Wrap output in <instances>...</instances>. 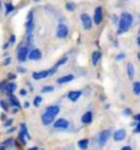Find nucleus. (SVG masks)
<instances>
[{
	"instance_id": "obj_1",
	"label": "nucleus",
	"mask_w": 140,
	"mask_h": 150,
	"mask_svg": "<svg viewBox=\"0 0 140 150\" xmlns=\"http://www.w3.org/2000/svg\"><path fill=\"white\" fill-rule=\"evenodd\" d=\"M133 15L129 14V12H122V15L119 17V22H118V31L117 33L118 35H123L124 32H127L133 25Z\"/></svg>"
},
{
	"instance_id": "obj_2",
	"label": "nucleus",
	"mask_w": 140,
	"mask_h": 150,
	"mask_svg": "<svg viewBox=\"0 0 140 150\" xmlns=\"http://www.w3.org/2000/svg\"><path fill=\"white\" fill-rule=\"evenodd\" d=\"M57 69H58V68H57V67H53L52 69H49V70L35 71V73L32 74V78H33L35 80H42V79H44V78H48L49 75H53V74L57 71Z\"/></svg>"
},
{
	"instance_id": "obj_3",
	"label": "nucleus",
	"mask_w": 140,
	"mask_h": 150,
	"mask_svg": "<svg viewBox=\"0 0 140 150\" xmlns=\"http://www.w3.org/2000/svg\"><path fill=\"white\" fill-rule=\"evenodd\" d=\"M30 54V48L28 46H21L17 49V59L20 62H25L27 60V57Z\"/></svg>"
},
{
	"instance_id": "obj_4",
	"label": "nucleus",
	"mask_w": 140,
	"mask_h": 150,
	"mask_svg": "<svg viewBox=\"0 0 140 150\" xmlns=\"http://www.w3.org/2000/svg\"><path fill=\"white\" fill-rule=\"evenodd\" d=\"M18 140L21 142V144H25V143H26V140L25 139H30V134H28V132H27V128H26V126H25V124L22 123L21 126H20V133H18Z\"/></svg>"
},
{
	"instance_id": "obj_5",
	"label": "nucleus",
	"mask_w": 140,
	"mask_h": 150,
	"mask_svg": "<svg viewBox=\"0 0 140 150\" xmlns=\"http://www.w3.org/2000/svg\"><path fill=\"white\" fill-rule=\"evenodd\" d=\"M68 33H69V28L66 25L59 23L58 27H57V37H58V38H65Z\"/></svg>"
},
{
	"instance_id": "obj_6",
	"label": "nucleus",
	"mask_w": 140,
	"mask_h": 150,
	"mask_svg": "<svg viewBox=\"0 0 140 150\" xmlns=\"http://www.w3.org/2000/svg\"><path fill=\"white\" fill-rule=\"evenodd\" d=\"M110 135H111L110 129H105V130H102V132L100 133V135H98V144H100V146H103L106 144L108 138H110Z\"/></svg>"
},
{
	"instance_id": "obj_7",
	"label": "nucleus",
	"mask_w": 140,
	"mask_h": 150,
	"mask_svg": "<svg viewBox=\"0 0 140 150\" xmlns=\"http://www.w3.org/2000/svg\"><path fill=\"white\" fill-rule=\"evenodd\" d=\"M103 20V11H102V8L101 6H97L95 9V14H93V22L96 25H100Z\"/></svg>"
},
{
	"instance_id": "obj_8",
	"label": "nucleus",
	"mask_w": 140,
	"mask_h": 150,
	"mask_svg": "<svg viewBox=\"0 0 140 150\" xmlns=\"http://www.w3.org/2000/svg\"><path fill=\"white\" fill-rule=\"evenodd\" d=\"M35 27V23H33V12L30 11L28 15H27V20H26V31L27 33H32Z\"/></svg>"
},
{
	"instance_id": "obj_9",
	"label": "nucleus",
	"mask_w": 140,
	"mask_h": 150,
	"mask_svg": "<svg viewBox=\"0 0 140 150\" xmlns=\"http://www.w3.org/2000/svg\"><path fill=\"white\" fill-rule=\"evenodd\" d=\"M81 22H82V26H84L85 30L88 31V30L92 28V20L87 14H82L81 15Z\"/></svg>"
},
{
	"instance_id": "obj_10",
	"label": "nucleus",
	"mask_w": 140,
	"mask_h": 150,
	"mask_svg": "<svg viewBox=\"0 0 140 150\" xmlns=\"http://www.w3.org/2000/svg\"><path fill=\"white\" fill-rule=\"evenodd\" d=\"M69 127V122L64 118H59L54 122V128L55 129H66Z\"/></svg>"
},
{
	"instance_id": "obj_11",
	"label": "nucleus",
	"mask_w": 140,
	"mask_h": 150,
	"mask_svg": "<svg viewBox=\"0 0 140 150\" xmlns=\"http://www.w3.org/2000/svg\"><path fill=\"white\" fill-rule=\"evenodd\" d=\"M125 137H127V132L124 129H118L114 132L113 134V139L116 140V142H122L125 139Z\"/></svg>"
},
{
	"instance_id": "obj_12",
	"label": "nucleus",
	"mask_w": 140,
	"mask_h": 150,
	"mask_svg": "<svg viewBox=\"0 0 140 150\" xmlns=\"http://www.w3.org/2000/svg\"><path fill=\"white\" fill-rule=\"evenodd\" d=\"M41 58H42V52L40 49H32L28 54V59H31V60H38Z\"/></svg>"
},
{
	"instance_id": "obj_13",
	"label": "nucleus",
	"mask_w": 140,
	"mask_h": 150,
	"mask_svg": "<svg viewBox=\"0 0 140 150\" xmlns=\"http://www.w3.org/2000/svg\"><path fill=\"white\" fill-rule=\"evenodd\" d=\"M44 112L55 117V116H58V115H59L60 108H59V106H49V107H47L46 110H44Z\"/></svg>"
},
{
	"instance_id": "obj_14",
	"label": "nucleus",
	"mask_w": 140,
	"mask_h": 150,
	"mask_svg": "<svg viewBox=\"0 0 140 150\" xmlns=\"http://www.w3.org/2000/svg\"><path fill=\"white\" fill-rule=\"evenodd\" d=\"M42 123L44 124V126H48V124H50L53 122L54 120V116L52 115H49V113H46V112H43V115H42Z\"/></svg>"
},
{
	"instance_id": "obj_15",
	"label": "nucleus",
	"mask_w": 140,
	"mask_h": 150,
	"mask_svg": "<svg viewBox=\"0 0 140 150\" xmlns=\"http://www.w3.org/2000/svg\"><path fill=\"white\" fill-rule=\"evenodd\" d=\"M80 96H81V91H70L68 93V98L70 100V101H73V102L78 101V100L80 98Z\"/></svg>"
},
{
	"instance_id": "obj_16",
	"label": "nucleus",
	"mask_w": 140,
	"mask_h": 150,
	"mask_svg": "<svg viewBox=\"0 0 140 150\" xmlns=\"http://www.w3.org/2000/svg\"><path fill=\"white\" fill-rule=\"evenodd\" d=\"M81 122L82 123H85V124H88V123H91L92 122V112H85L84 115H82L81 117Z\"/></svg>"
},
{
	"instance_id": "obj_17",
	"label": "nucleus",
	"mask_w": 140,
	"mask_h": 150,
	"mask_svg": "<svg viewBox=\"0 0 140 150\" xmlns=\"http://www.w3.org/2000/svg\"><path fill=\"white\" fill-rule=\"evenodd\" d=\"M74 79V75L69 74V75H65V76H62L59 79H57V83L58 84H65V83H69V81H71Z\"/></svg>"
},
{
	"instance_id": "obj_18",
	"label": "nucleus",
	"mask_w": 140,
	"mask_h": 150,
	"mask_svg": "<svg viewBox=\"0 0 140 150\" xmlns=\"http://www.w3.org/2000/svg\"><path fill=\"white\" fill-rule=\"evenodd\" d=\"M127 74H128V78L132 80V79H134V65H133L132 63H128V65H127Z\"/></svg>"
},
{
	"instance_id": "obj_19",
	"label": "nucleus",
	"mask_w": 140,
	"mask_h": 150,
	"mask_svg": "<svg viewBox=\"0 0 140 150\" xmlns=\"http://www.w3.org/2000/svg\"><path fill=\"white\" fill-rule=\"evenodd\" d=\"M100 59H101V52L100 51H95L92 53V64L93 65H97Z\"/></svg>"
},
{
	"instance_id": "obj_20",
	"label": "nucleus",
	"mask_w": 140,
	"mask_h": 150,
	"mask_svg": "<svg viewBox=\"0 0 140 150\" xmlns=\"http://www.w3.org/2000/svg\"><path fill=\"white\" fill-rule=\"evenodd\" d=\"M15 90H16V85L14 83H10V84H8L5 86V91H6L8 95H12V92H14Z\"/></svg>"
},
{
	"instance_id": "obj_21",
	"label": "nucleus",
	"mask_w": 140,
	"mask_h": 150,
	"mask_svg": "<svg viewBox=\"0 0 140 150\" xmlns=\"http://www.w3.org/2000/svg\"><path fill=\"white\" fill-rule=\"evenodd\" d=\"M78 146L81 149V150H86L87 148H88V139H81V140H79V143H78Z\"/></svg>"
},
{
	"instance_id": "obj_22",
	"label": "nucleus",
	"mask_w": 140,
	"mask_h": 150,
	"mask_svg": "<svg viewBox=\"0 0 140 150\" xmlns=\"http://www.w3.org/2000/svg\"><path fill=\"white\" fill-rule=\"evenodd\" d=\"M9 101L12 106H15V107H17V108L20 107V102H18V100L14 95H9Z\"/></svg>"
},
{
	"instance_id": "obj_23",
	"label": "nucleus",
	"mask_w": 140,
	"mask_h": 150,
	"mask_svg": "<svg viewBox=\"0 0 140 150\" xmlns=\"http://www.w3.org/2000/svg\"><path fill=\"white\" fill-rule=\"evenodd\" d=\"M133 92H134L135 95H140V81H135V83L133 84Z\"/></svg>"
},
{
	"instance_id": "obj_24",
	"label": "nucleus",
	"mask_w": 140,
	"mask_h": 150,
	"mask_svg": "<svg viewBox=\"0 0 140 150\" xmlns=\"http://www.w3.org/2000/svg\"><path fill=\"white\" fill-rule=\"evenodd\" d=\"M12 10H14V5H12L11 3H6V5H5V15H9Z\"/></svg>"
},
{
	"instance_id": "obj_25",
	"label": "nucleus",
	"mask_w": 140,
	"mask_h": 150,
	"mask_svg": "<svg viewBox=\"0 0 140 150\" xmlns=\"http://www.w3.org/2000/svg\"><path fill=\"white\" fill-rule=\"evenodd\" d=\"M66 60H68V57H63L59 62H58V63H57L54 67H57V68H58V67H60V65H63V64H65L66 63Z\"/></svg>"
},
{
	"instance_id": "obj_26",
	"label": "nucleus",
	"mask_w": 140,
	"mask_h": 150,
	"mask_svg": "<svg viewBox=\"0 0 140 150\" xmlns=\"http://www.w3.org/2000/svg\"><path fill=\"white\" fill-rule=\"evenodd\" d=\"M41 103H42V97H41V96L35 97V100H33V105L36 106V107H37V106H40Z\"/></svg>"
},
{
	"instance_id": "obj_27",
	"label": "nucleus",
	"mask_w": 140,
	"mask_h": 150,
	"mask_svg": "<svg viewBox=\"0 0 140 150\" xmlns=\"http://www.w3.org/2000/svg\"><path fill=\"white\" fill-rule=\"evenodd\" d=\"M65 9L69 10V11H73V10L75 9V4H74V3H66Z\"/></svg>"
},
{
	"instance_id": "obj_28",
	"label": "nucleus",
	"mask_w": 140,
	"mask_h": 150,
	"mask_svg": "<svg viewBox=\"0 0 140 150\" xmlns=\"http://www.w3.org/2000/svg\"><path fill=\"white\" fill-rule=\"evenodd\" d=\"M53 90H54L53 86H44L43 89H42V92H50V91H53Z\"/></svg>"
},
{
	"instance_id": "obj_29",
	"label": "nucleus",
	"mask_w": 140,
	"mask_h": 150,
	"mask_svg": "<svg viewBox=\"0 0 140 150\" xmlns=\"http://www.w3.org/2000/svg\"><path fill=\"white\" fill-rule=\"evenodd\" d=\"M125 58V54L124 53H119L116 55V60H123Z\"/></svg>"
},
{
	"instance_id": "obj_30",
	"label": "nucleus",
	"mask_w": 140,
	"mask_h": 150,
	"mask_svg": "<svg viewBox=\"0 0 140 150\" xmlns=\"http://www.w3.org/2000/svg\"><path fill=\"white\" fill-rule=\"evenodd\" d=\"M0 106H1V107H3V110L4 111H8V103H6L5 101H0Z\"/></svg>"
},
{
	"instance_id": "obj_31",
	"label": "nucleus",
	"mask_w": 140,
	"mask_h": 150,
	"mask_svg": "<svg viewBox=\"0 0 140 150\" xmlns=\"http://www.w3.org/2000/svg\"><path fill=\"white\" fill-rule=\"evenodd\" d=\"M123 115H125V116H130V115H132V110H130V108H125V110L123 111Z\"/></svg>"
},
{
	"instance_id": "obj_32",
	"label": "nucleus",
	"mask_w": 140,
	"mask_h": 150,
	"mask_svg": "<svg viewBox=\"0 0 140 150\" xmlns=\"http://www.w3.org/2000/svg\"><path fill=\"white\" fill-rule=\"evenodd\" d=\"M112 21H113V23L119 22V17H118L117 15H113V16H112Z\"/></svg>"
},
{
	"instance_id": "obj_33",
	"label": "nucleus",
	"mask_w": 140,
	"mask_h": 150,
	"mask_svg": "<svg viewBox=\"0 0 140 150\" xmlns=\"http://www.w3.org/2000/svg\"><path fill=\"white\" fill-rule=\"evenodd\" d=\"M134 132H135V133H140V122H138V124L135 126V128H134Z\"/></svg>"
},
{
	"instance_id": "obj_34",
	"label": "nucleus",
	"mask_w": 140,
	"mask_h": 150,
	"mask_svg": "<svg viewBox=\"0 0 140 150\" xmlns=\"http://www.w3.org/2000/svg\"><path fill=\"white\" fill-rule=\"evenodd\" d=\"M133 118H134V121H136V122H140V113L135 115V116H134V117H133Z\"/></svg>"
},
{
	"instance_id": "obj_35",
	"label": "nucleus",
	"mask_w": 140,
	"mask_h": 150,
	"mask_svg": "<svg viewBox=\"0 0 140 150\" xmlns=\"http://www.w3.org/2000/svg\"><path fill=\"white\" fill-rule=\"evenodd\" d=\"M11 123H12V120L6 121V122H5V127H10V126H11Z\"/></svg>"
},
{
	"instance_id": "obj_36",
	"label": "nucleus",
	"mask_w": 140,
	"mask_h": 150,
	"mask_svg": "<svg viewBox=\"0 0 140 150\" xmlns=\"http://www.w3.org/2000/svg\"><path fill=\"white\" fill-rule=\"evenodd\" d=\"M4 144H5V145H9V146H10V145L12 144V139H9V140H6V142L4 143Z\"/></svg>"
},
{
	"instance_id": "obj_37",
	"label": "nucleus",
	"mask_w": 140,
	"mask_h": 150,
	"mask_svg": "<svg viewBox=\"0 0 140 150\" xmlns=\"http://www.w3.org/2000/svg\"><path fill=\"white\" fill-rule=\"evenodd\" d=\"M120 150H133V149H132V146H129V145H125V146H123Z\"/></svg>"
},
{
	"instance_id": "obj_38",
	"label": "nucleus",
	"mask_w": 140,
	"mask_h": 150,
	"mask_svg": "<svg viewBox=\"0 0 140 150\" xmlns=\"http://www.w3.org/2000/svg\"><path fill=\"white\" fill-rule=\"evenodd\" d=\"M10 62H11L10 58H6V59L4 60V64H5V65H8V64H10Z\"/></svg>"
},
{
	"instance_id": "obj_39",
	"label": "nucleus",
	"mask_w": 140,
	"mask_h": 150,
	"mask_svg": "<svg viewBox=\"0 0 140 150\" xmlns=\"http://www.w3.org/2000/svg\"><path fill=\"white\" fill-rule=\"evenodd\" d=\"M14 42H15V36L12 35V36L10 37V43H14Z\"/></svg>"
},
{
	"instance_id": "obj_40",
	"label": "nucleus",
	"mask_w": 140,
	"mask_h": 150,
	"mask_svg": "<svg viewBox=\"0 0 140 150\" xmlns=\"http://www.w3.org/2000/svg\"><path fill=\"white\" fill-rule=\"evenodd\" d=\"M20 95H22V96L26 95V90H21V91H20Z\"/></svg>"
},
{
	"instance_id": "obj_41",
	"label": "nucleus",
	"mask_w": 140,
	"mask_h": 150,
	"mask_svg": "<svg viewBox=\"0 0 140 150\" xmlns=\"http://www.w3.org/2000/svg\"><path fill=\"white\" fill-rule=\"evenodd\" d=\"M17 70H18V71H20V73H25V69H23V68H21V67H20V68H18V69H17Z\"/></svg>"
},
{
	"instance_id": "obj_42",
	"label": "nucleus",
	"mask_w": 140,
	"mask_h": 150,
	"mask_svg": "<svg viewBox=\"0 0 140 150\" xmlns=\"http://www.w3.org/2000/svg\"><path fill=\"white\" fill-rule=\"evenodd\" d=\"M23 106H25V108H28V107H30V103H28V102H25Z\"/></svg>"
},
{
	"instance_id": "obj_43",
	"label": "nucleus",
	"mask_w": 140,
	"mask_h": 150,
	"mask_svg": "<svg viewBox=\"0 0 140 150\" xmlns=\"http://www.w3.org/2000/svg\"><path fill=\"white\" fill-rule=\"evenodd\" d=\"M136 43H138V46H140V35H139V37L136 38Z\"/></svg>"
},
{
	"instance_id": "obj_44",
	"label": "nucleus",
	"mask_w": 140,
	"mask_h": 150,
	"mask_svg": "<svg viewBox=\"0 0 140 150\" xmlns=\"http://www.w3.org/2000/svg\"><path fill=\"white\" fill-rule=\"evenodd\" d=\"M9 78L10 79H15V75L14 74H9Z\"/></svg>"
},
{
	"instance_id": "obj_45",
	"label": "nucleus",
	"mask_w": 140,
	"mask_h": 150,
	"mask_svg": "<svg viewBox=\"0 0 140 150\" xmlns=\"http://www.w3.org/2000/svg\"><path fill=\"white\" fill-rule=\"evenodd\" d=\"M28 150H38V148L37 146H32V148H30Z\"/></svg>"
},
{
	"instance_id": "obj_46",
	"label": "nucleus",
	"mask_w": 140,
	"mask_h": 150,
	"mask_svg": "<svg viewBox=\"0 0 140 150\" xmlns=\"http://www.w3.org/2000/svg\"><path fill=\"white\" fill-rule=\"evenodd\" d=\"M138 59H139V62H140V52L138 53Z\"/></svg>"
},
{
	"instance_id": "obj_47",
	"label": "nucleus",
	"mask_w": 140,
	"mask_h": 150,
	"mask_svg": "<svg viewBox=\"0 0 140 150\" xmlns=\"http://www.w3.org/2000/svg\"><path fill=\"white\" fill-rule=\"evenodd\" d=\"M0 150H5V149H4V146H0Z\"/></svg>"
},
{
	"instance_id": "obj_48",
	"label": "nucleus",
	"mask_w": 140,
	"mask_h": 150,
	"mask_svg": "<svg viewBox=\"0 0 140 150\" xmlns=\"http://www.w3.org/2000/svg\"><path fill=\"white\" fill-rule=\"evenodd\" d=\"M35 1H40V0H35Z\"/></svg>"
},
{
	"instance_id": "obj_49",
	"label": "nucleus",
	"mask_w": 140,
	"mask_h": 150,
	"mask_svg": "<svg viewBox=\"0 0 140 150\" xmlns=\"http://www.w3.org/2000/svg\"><path fill=\"white\" fill-rule=\"evenodd\" d=\"M0 8H1V3H0Z\"/></svg>"
},
{
	"instance_id": "obj_50",
	"label": "nucleus",
	"mask_w": 140,
	"mask_h": 150,
	"mask_svg": "<svg viewBox=\"0 0 140 150\" xmlns=\"http://www.w3.org/2000/svg\"><path fill=\"white\" fill-rule=\"evenodd\" d=\"M139 35H140V28H139Z\"/></svg>"
},
{
	"instance_id": "obj_51",
	"label": "nucleus",
	"mask_w": 140,
	"mask_h": 150,
	"mask_svg": "<svg viewBox=\"0 0 140 150\" xmlns=\"http://www.w3.org/2000/svg\"><path fill=\"white\" fill-rule=\"evenodd\" d=\"M139 18H140V15H139Z\"/></svg>"
}]
</instances>
